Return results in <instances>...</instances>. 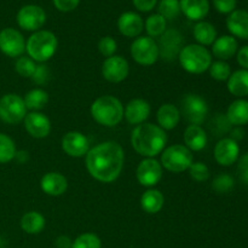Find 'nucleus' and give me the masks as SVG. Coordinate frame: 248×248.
Instances as JSON below:
<instances>
[{"label": "nucleus", "instance_id": "obj_1", "mask_svg": "<svg viewBox=\"0 0 248 248\" xmlns=\"http://www.w3.org/2000/svg\"><path fill=\"white\" fill-rule=\"evenodd\" d=\"M125 162L123 147L114 140L97 144L87 152L85 164L90 176L102 183H111L120 177Z\"/></svg>", "mask_w": 248, "mask_h": 248}, {"label": "nucleus", "instance_id": "obj_2", "mask_svg": "<svg viewBox=\"0 0 248 248\" xmlns=\"http://www.w3.org/2000/svg\"><path fill=\"white\" fill-rule=\"evenodd\" d=\"M131 144L136 153L142 156L155 157L161 154L166 147V131L155 124H140L136 126L131 133Z\"/></svg>", "mask_w": 248, "mask_h": 248}, {"label": "nucleus", "instance_id": "obj_3", "mask_svg": "<svg viewBox=\"0 0 248 248\" xmlns=\"http://www.w3.org/2000/svg\"><path fill=\"white\" fill-rule=\"evenodd\" d=\"M91 116L97 124L106 127H114L124 119V106L116 97L106 94L91 104Z\"/></svg>", "mask_w": 248, "mask_h": 248}, {"label": "nucleus", "instance_id": "obj_4", "mask_svg": "<svg viewBox=\"0 0 248 248\" xmlns=\"http://www.w3.org/2000/svg\"><path fill=\"white\" fill-rule=\"evenodd\" d=\"M58 47L57 36L50 31L40 29L34 31L26 43V51L28 57L34 62L44 63L55 56Z\"/></svg>", "mask_w": 248, "mask_h": 248}, {"label": "nucleus", "instance_id": "obj_5", "mask_svg": "<svg viewBox=\"0 0 248 248\" xmlns=\"http://www.w3.org/2000/svg\"><path fill=\"white\" fill-rule=\"evenodd\" d=\"M179 63L186 72L190 74H202L212 64V55L207 47L199 44L183 46L178 56Z\"/></svg>", "mask_w": 248, "mask_h": 248}, {"label": "nucleus", "instance_id": "obj_6", "mask_svg": "<svg viewBox=\"0 0 248 248\" xmlns=\"http://www.w3.org/2000/svg\"><path fill=\"white\" fill-rule=\"evenodd\" d=\"M194 162L190 150L182 144H173L165 148L161 154V166L173 173L188 171Z\"/></svg>", "mask_w": 248, "mask_h": 248}, {"label": "nucleus", "instance_id": "obj_7", "mask_svg": "<svg viewBox=\"0 0 248 248\" xmlns=\"http://www.w3.org/2000/svg\"><path fill=\"white\" fill-rule=\"evenodd\" d=\"M179 111L190 125L200 126L201 124L205 123L208 115V104L203 97L195 93H189L182 99V107Z\"/></svg>", "mask_w": 248, "mask_h": 248}, {"label": "nucleus", "instance_id": "obj_8", "mask_svg": "<svg viewBox=\"0 0 248 248\" xmlns=\"http://www.w3.org/2000/svg\"><path fill=\"white\" fill-rule=\"evenodd\" d=\"M27 107L23 98L16 93H7L0 98V120L9 125H17L24 120Z\"/></svg>", "mask_w": 248, "mask_h": 248}, {"label": "nucleus", "instance_id": "obj_9", "mask_svg": "<svg viewBox=\"0 0 248 248\" xmlns=\"http://www.w3.org/2000/svg\"><path fill=\"white\" fill-rule=\"evenodd\" d=\"M131 56L140 65H153L159 60V46L150 36H138L131 44Z\"/></svg>", "mask_w": 248, "mask_h": 248}, {"label": "nucleus", "instance_id": "obj_10", "mask_svg": "<svg viewBox=\"0 0 248 248\" xmlns=\"http://www.w3.org/2000/svg\"><path fill=\"white\" fill-rule=\"evenodd\" d=\"M19 28L27 31H38L46 22V12L38 5H24L19 9L16 16Z\"/></svg>", "mask_w": 248, "mask_h": 248}, {"label": "nucleus", "instance_id": "obj_11", "mask_svg": "<svg viewBox=\"0 0 248 248\" xmlns=\"http://www.w3.org/2000/svg\"><path fill=\"white\" fill-rule=\"evenodd\" d=\"M0 51L7 57H21L26 51L24 36L17 29L4 28L0 31Z\"/></svg>", "mask_w": 248, "mask_h": 248}, {"label": "nucleus", "instance_id": "obj_12", "mask_svg": "<svg viewBox=\"0 0 248 248\" xmlns=\"http://www.w3.org/2000/svg\"><path fill=\"white\" fill-rule=\"evenodd\" d=\"M183 36L177 29H166L157 43L160 57L167 62L178 58L183 48Z\"/></svg>", "mask_w": 248, "mask_h": 248}, {"label": "nucleus", "instance_id": "obj_13", "mask_svg": "<svg viewBox=\"0 0 248 248\" xmlns=\"http://www.w3.org/2000/svg\"><path fill=\"white\" fill-rule=\"evenodd\" d=\"M136 177L140 186L153 188L160 183L162 178V166L154 157H145L140 162Z\"/></svg>", "mask_w": 248, "mask_h": 248}, {"label": "nucleus", "instance_id": "obj_14", "mask_svg": "<svg viewBox=\"0 0 248 248\" xmlns=\"http://www.w3.org/2000/svg\"><path fill=\"white\" fill-rule=\"evenodd\" d=\"M130 65L128 62L121 56H111L106 58L102 64V75L104 79L113 84H119L128 77Z\"/></svg>", "mask_w": 248, "mask_h": 248}, {"label": "nucleus", "instance_id": "obj_15", "mask_svg": "<svg viewBox=\"0 0 248 248\" xmlns=\"http://www.w3.org/2000/svg\"><path fill=\"white\" fill-rule=\"evenodd\" d=\"M63 152L72 157L86 156L90 150V143L86 136L79 131H69L62 137Z\"/></svg>", "mask_w": 248, "mask_h": 248}, {"label": "nucleus", "instance_id": "obj_16", "mask_svg": "<svg viewBox=\"0 0 248 248\" xmlns=\"http://www.w3.org/2000/svg\"><path fill=\"white\" fill-rule=\"evenodd\" d=\"M215 159L220 166L229 167L237 162L240 157V145L230 137H224L216 144Z\"/></svg>", "mask_w": 248, "mask_h": 248}, {"label": "nucleus", "instance_id": "obj_17", "mask_svg": "<svg viewBox=\"0 0 248 248\" xmlns=\"http://www.w3.org/2000/svg\"><path fill=\"white\" fill-rule=\"evenodd\" d=\"M24 128L27 132L36 140L46 138L51 132V121L45 114L40 111H31L27 113L23 120Z\"/></svg>", "mask_w": 248, "mask_h": 248}, {"label": "nucleus", "instance_id": "obj_18", "mask_svg": "<svg viewBox=\"0 0 248 248\" xmlns=\"http://www.w3.org/2000/svg\"><path fill=\"white\" fill-rule=\"evenodd\" d=\"M118 28L126 38H138L144 29V22L140 15L133 11H126L119 17Z\"/></svg>", "mask_w": 248, "mask_h": 248}, {"label": "nucleus", "instance_id": "obj_19", "mask_svg": "<svg viewBox=\"0 0 248 248\" xmlns=\"http://www.w3.org/2000/svg\"><path fill=\"white\" fill-rule=\"evenodd\" d=\"M150 110H152L150 104L145 99L135 98L126 104L124 109V116L131 125H140L149 118Z\"/></svg>", "mask_w": 248, "mask_h": 248}, {"label": "nucleus", "instance_id": "obj_20", "mask_svg": "<svg viewBox=\"0 0 248 248\" xmlns=\"http://www.w3.org/2000/svg\"><path fill=\"white\" fill-rule=\"evenodd\" d=\"M41 190L50 196H61L67 191L68 181L60 172H47L40 181Z\"/></svg>", "mask_w": 248, "mask_h": 248}, {"label": "nucleus", "instance_id": "obj_21", "mask_svg": "<svg viewBox=\"0 0 248 248\" xmlns=\"http://www.w3.org/2000/svg\"><path fill=\"white\" fill-rule=\"evenodd\" d=\"M239 50V44H237L236 38L232 35H222L216 39L215 43L212 44V55L218 61H225L234 57Z\"/></svg>", "mask_w": 248, "mask_h": 248}, {"label": "nucleus", "instance_id": "obj_22", "mask_svg": "<svg viewBox=\"0 0 248 248\" xmlns=\"http://www.w3.org/2000/svg\"><path fill=\"white\" fill-rule=\"evenodd\" d=\"M181 12L190 21L200 22L210 12L208 0H179Z\"/></svg>", "mask_w": 248, "mask_h": 248}, {"label": "nucleus", "instance_id": "obj_23", "mask_svg": "<svg viewBox=\"0 0 248 248\" xmlns=\"http://www.w3.org/2000/svg\"><path fill=\"white\" fill-rule=\"evenodd\" d=\"M227 28L234 38L248 39V11L235 10L227 18Z\"/></svg>", "mask_w": 248, "mask_h": 248}, {"label": "nucleus", "instance_id": "obj_24", "mask_svg": "<svg viewBox=\"0 0 248 248\" xmlns=\"http://www.w3.org/2000/svg\"><path fill=\"white\" fill-rule=\"evenodd\" d=\"M181 111L174 104L165 103L157 109L156 120L160 127L165 131L173 130L181 121Z\"/></svg>", "mask_w": 248, "mask_h": 248}, {"label": "nucleus", "instance_id": "obj_25", "mask_svg": "<svg viewBox=\"0 0 248 248\" xmlns=\"http://www.w3.org/2000/svg\"><path fill=\"white\" fill-rule=\"evenodd\" d=\"M206 131L199 125H189L184 131V143L190 152H200L207 145Z\"/></svg>", "mask_w": 248, "mask_h": 248}, {"label": "nucleus", "instance_id": "obj_26", "mask_svg": "<svg viewBox=\"0 0 248 248\" xmlns=\"http://www.w3.org/2000/svg\"><path fill=\"white\" fill-rule=\"evenodd\" d=\"M227 119L232 126H242L248 124V101L245 98H237L228 107Z\"/></svg>", "mask_w": 248, "mask_h": 248}, {"label": "nucleus", "instance_id": "obj_27", "mask_svg": "<svg viewBox=\"0 0 248 248\" xmlns=\"http://www.w3.org/2000/svg\"><path fill=\"white\" fill-rule=\"evenodd\" d=\"M228 91L237 98H245L248 96V70L239 69L232 73L227 80Z\"/></svg>", "mask_w": 248, "mask_h": 248}, {"label": "nucleus", "instance_id": "obj_28", "mask_svg": "<svg viewBox=\"0 0 248 248\" xmlns=\"http://www.w3.org/2000/svg\"><path fill=\"white\" fill-rule=\"evenodd\" d=\"M165 198L157 189H148L140 198V207L148 215H155L164 207Z\"/></svg>", "mask_w": 248, "mask_h": 248}, {"label": "nucleus", "instance_id": "obj_29", "mask_svg": "<svg viewBox=\"0 0 248 248\" xmlns=\"http://www.w3.org/2000/svg\"><path fill=\"white\" fill-rule=\"evenodd\" d=\"M193 35L199 45L210 46L217 39V29L210 22L200 21L194 26Z\"/></svg>", "mask_w": 248, "mask_h": 248}, {"label": "nucleus", "instance_id": "obj_30", "mask_svg": "<svg viewBox=\"0 0 248 248\" xmlns=\"http://www.w3.org/2000/svg\"><path fill=\"white\" fill-rule=\"evenodd\" d=\"M46 225L45 217L40 212L31 211L23 215L21 218V228L24 232L29 235L40 234Z\"/></svg>", "mask_w": 248, "mask_h": 248}, {"label": "nucleus", "instance_id": "obj_31", "mask_svg": "<svg viewBox=\"0 0 248 248\" xmlns=\"http://www.w3.org/2000/svg\"><path fill=\"white\" fill-rule=\"evenodd\" d=\"M24 104L27 107V110L39 111L46 107L48 103V93L43 89H33L27 92L23 97Z\"/></svg>", "mask_w": 248, "mask_h": 248}, {"label": "nucleus", "instance_id": "obj_32", "mask_svg": "<svg viewBox=\"0 0 248 248\" xmlns=\"http://www.w3.org/2000/svg\"><path fill=\"white\" fill-rule=\"evenodd\" d=\"M167 21L159 14L150 15L144 22V28L147 31L148 36L150 38H159L166 31Z\"/></svg>", "mask_w": 248, "mask_h": 248}, {"label": "nucleus", "instance_id": "obj_33", "mask_svg": "<svg viewBox=\"0 0 248 248\" xmlns=\"http://www.w3.org/2000/svg\"><path fill=\"white\" fill-rule=\"evenodd\" d=\"M16 145L12 138L5 133H0V164L12 161L16 156Z\"/></svg>", "mask_w": 248, "mask_h": 248}, {"label": "nucleus", "instance_id": "obj_34", "mask_svg": "<svg viewBox=\"0 0 248 248\" xmlns=\"http://www.w3.org/2000/svg\"><path fill=\"white\" fill-rule=\"evenodd\" d=\"M157 14L161 15L165 19H174L181 14L179 0H160L157 6Z\"/></svg>", "mask_w": 248, "mask_h": 248}, {"label": "nucleus", "instance_id": "obj_35", "mask_svg": "<svg viewBox=\"0 0 248 248\" xmlns=\"http://www.w3.org/2000/svg\"><path fill=\"white\" fill-rule=\"evenodd\" d=\"M210 75L217 81H227L232 75V68L225 61H216L210 67Z\"/></svg>", "mask_w": 248, "mask_h": 248}, {"label": "nucleus", "instance_id": "obj_36", "mask_svg": "<svg viewBox=\"0 0 248 248\" xmlns=\"http://www.w3.org/2000/svg\"><path fill=\"white\" fill-rule=\"evenodd\" d=\"M36 68V63L28 56H21L15 63V70L22 78H31Z\"/></svg>", "mask_w": 248, "mask_h": 248}, {"label": "nucleus", "instance_id": "obj_37", "mask_svg": "<svg viewBox=\"0 0 248 248\" xmlns=\"http://www.w3.org/2000/svg\"><path fill=\"white\" fill-rule=\"evenodd\" d=\"M72 248H102V241L93 232H85L73 241Z\"/></svg>", "mask_w": 248, "mask_h": 248}, {"label": "nucleus", "instance_id": "obj_38", "mask_svg": "<svg viewBox=\"0 0 248 248\" xmlns=\"http://www.w3.org/2000/svg\"><path fill=\"white\" fill-rule=\"evenodd\" d=\"M235 186V181L230 174L220 173L213 179L212 189L218 194H227L232 190Z\"/></svg>", "mask_w": 248, "mask_h": 248}, {"label": "nucleus", "instance_id": "obj_39", "mask_svg": "<svg viewBox=\"0 0 248 248\" xmlns=\"http://www.w3.org/2000/svg\"><path fill=\"white\" fill-rule=\"evenodd\" d=\"M210 128L212 130V132L215 133V136H223L229 133L230 130L232 128V126L224 114H217V115L212 119Z\"/></svg>", "mask_w": 248, "mask_h": 248}, {"label": "nucleus", "instance_id": "obj_40", "mask_svg": "<svg viewBox=\"0 0 248 248\" xmlns=\"http://www.w3.org/2000/svg\"><path fill=\"white\" fill-rule=\"evenodd\" d=\"M188 171L195 182H206L210 178V169L203 162H193Z\"/></svg>", "mask_w": 248, "mask_h": 248}, {"label": "nucleus", "instance_id": "obj_41", "mask_svg": "<svg viewBox=\"0 0 248 248\" xmlns=\"http://www.w3.org/2000/svg\"><path fill=\"white\" fill-rule=\"evenodd\" d=\"M98 50L104 57H111V56L115 55L116 50H118V44H116L115 39L111 38V36H103L98 41Z\"/></svg>", "mask_w": 248, "mask_h": 248}, {"label": "nucleus", "instance_id": "obj_42", "mask_svg": "<svg viewBox=\"0 0 248 248\" xmlns=\"http://www.w3.org/2000/svg\"><path fill=\"white\" fill-rule=\"evenodd\" d=\"M36 85H40V86H44V85L47 84L51 79V70L47 65L45 64H39L36 65L35 72L31 75V78Z\"/></svg>", "mask_w": 248, "mask_h": 248}, {"label": "nucleus", "instance_id": "obj_43", "mask_svg": "<svg viewBox=\"0 0 248 248\" xmlns=\"http://www.w3.org/2000/svg\"><path fill=\"white\" fill-rule=\"evenodd\" d=\"M236 4L237 0H213L215 9L223 15H229L232 11H235Z\"/></svg>", "mask_w": 248, "mask_h": 248}, {"label": "nucleus", "instance_id": "obj_44", "mask_svg": "<svg viewBox=\"0 0 248 248\" xmlns=\"http://www.w3.org/2000/svg\"><path fill=\"white\" fill-rule=\"evenodd\" d=\"M237 172H239L240 181L248 184V153H245L237 160Z\"/></svg>", "mask_w": 248, "mask_h": 248}, {"label": "nucleus", "instance_id": "obj_45", "mask_svg": "<svg viewBox=\"0 0 248 248\" xmlns=\"http://www.w3.org/2000/svg\"><path fill=\"white\" fill-rule=\"evenodd\" d=\"M52 2L58 11L70 12L79 6L80 0H52Z\"/></svg>", "mask_w": 248, "mask_h": 248}, {"label": "nucleus", "instance_id": "obj_46", "mask_svg": "<svg viewBox=\"0 0 248 248\" xmlns=\"http://www.w3.org/2000/svg\"><path fill=\"white\" fill-rule=\"evenodd\" d=\"M132 2L138 11L149 12L157 4V0H132Z\"/></svg>", "mask_w": 248, "mask_h": 248}, {"label": "nucleus", "instance_id": "obj_47", "mask_svg": "<svg viewBox=\"0 0 248 248\" xmlns=\"http://www.w3.org/2000/svg\"><path fill=\"white\" fill-rule=\"evenodd\" d=\"M236 60L242 69L248 70V45L242 46L236 52Z\"/></svg>", "mask_w": 248, "mask_h": 248}, {"label": "nucleus", "instance_id": "obj_48", "mask_svg": "<svg viewBox=\"0 0 248 248\" xmlns=\"http://www.w3.org/2000/svg\"><path fill=\"white\" fill-rule=\"evenodd\" d=\"M55 245L57 248H72L73 246V240L69 236H65V235H61L56 239Z\"/></svg>", "mask_w": 248, "mask_h": 248}, {"label": "nucleus", "instance_id": "obj_49", "mask_svg": "<svg viewBox=\"0 0 248 248\" xmlns=\"http://www.w3.org/2000/svg\"><path fill=\"white\" fill-rule=\"evenodd\" d=\"M229 133H230V138L234 140L235 142L237 143H239V140H244L245 137V131L242 130V127H239V126H235L234 128H232Z\"/></svg>", "mask_w": 248, "mask_h": 248}, {"label": "nucleus", "instance_id": "obj_50", "mask_svg": "<svg viewBox=\"0 0 248 248\" xmlns=\"http://www.w3.org/2000/svg\"><path fill=\"white\" fill-rule=\"evenodd\" d=\"M15 159L18 160L21 164H23L24 161H27V160H28V153H27V152H17Z\"/></svg>", "mask_w": 248, "mask_h": 248}]
</instances>
